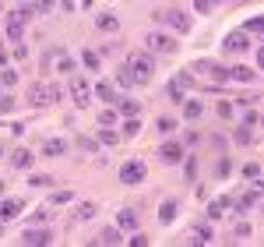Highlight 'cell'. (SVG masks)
Listing matches in <instances>:
<instances>
[{"label":"cell","instance_id":"obj_50","mask_svg":"<svg viewBox=\"0 0 264 247\" xmlns=\"http://www.w3.org/2000/svg\"><path fill=\"white\" fill-rule=\"evenodd\" d=\"M131 244H134V247H144V244H148V237H141V233H137V230H134V237H131Z\"/></svg>","mask_w":264,"mask_h":247},{"label":"cell","instance_id":"obj_40","mask_svg":"<svg viewBox=\"0 0 264 247\" xmlns=\"http://www.w3.org/2000/svg\"><path fill=\"white\" fill-rule=\"evenodd\" d=\"M215 113H218L222 120H233V102H225V99H222V102L215 106Z\"/></svg>","mask_w":264,"mask_h":247},{"label":"cell","instance_id":"obj_18","mask_svg":"<svg viewBox=\"0 0 264 247\" xmlns=\"http://www.w3.org/2000/svg\"><path fill=\"white\" fill-rule=\"evenodd\" d=\"M64 152H67V142H64V138H50V142H43V156L57 159V156H64Z\"/></svg>","mask_w":264,"mask_h":247},{"label":"cell","instance_id":"obj_53","mask_svg":"<svg viewBox=\"0 0 264 247\" xmlns=\"http://www.w3.org/2000/svg\"><path fill=\"white\" fill-rule=\"evenodd\" d=\"M257 67L264 71V46H257Z\"/></svg>","mask_w":264,"mask_h":247},{"label":"cell","instance_id":"obj_16","mask_svg":"<svg viewBox=\"0 0 264 247\" xmlns=\"http://www.w3.org/2000/svg\"><path fill=\"white\" fill-rule=\"evenodd\" d=\"M95 25H99V32H109V36L120 32V21H117V14H109V11H102V14L95 18Z\"/></svg>","mask_w":264,"mask_h":247},{"label":"cell","instance_id":"obj_8","mask_svg":"<svg viewBox=\"0 0 264 247\" xmlns=\"http://www.w3.org/2000/svg\"><path fill=\"white\" fill-rule=\"evenodd\" d=\"M183 156H187V145H180V142H162L159 145V159L166 166H180Z\"/></svg>","mask_w":264,"mask_h":247},{"label":"cell","instance_id":"obj_6","mask_svg":"<svg viewBox=\"0 0 264 247\" xmlns=\"http://www.w3.org/2000/svg\"><path fill=\"white\" fill-rule=\"evenodd\" d=\"M92 95H95V88H92V85L74 71V75H70V99H74V106H81V110H85V106L92 102Z\"/></svg>","mask_w":264,"mask_h":247},{"label":"cell","instance_id":"obj_19","mask_svg":"<svg viewBox=\"0 0 264 247\" xmlns=\"http://www.w3.org/2000/svg\"><path fill=\"white\" fill-rule=\"evenodd\" d=\"M32 163H35V156H32L28 149H18V152L11 156V166H14V169H32Z\"/></svg>","mask_w":264,"mask_h":247},{"label":"cell","instance_id":"obj_35","mask_svg":"<svg viewBox=\"0 0 264 247\" xmlns=\"http://www.w3.org/2000/svg\"><path fill=\"white\" fill-rule=\"evenodd\" d=\"M92 216H95V205H92V201H85V205L74 212V223H85V219H92Z\"/></svg>","mask_w":264,"mask_h":247},{"label":"cell","instance_id":"obj_21","mask_svg":"<svg viewBox=\"0 0 264 247\" xmlns=\"http://www.w3.org/2000/svg\"><path fill=\"white\" fill-rule=\"evenodd\" d=\"M233 142H236V145H254V127L240 124V127L233 131Z\"/></svg>","mask_w":264,"mask_h":247},{"label":"cell","instance_id":"obj_42","mask_svg":"<svg viewBox=\"0 0 264 247\" xmlns=\"http://www.w3.org/2000/svg\"><path fill=\"white\" fill-rule=\"evenodd\" d=\"M215 4H218V0H194V11H198V14H211Z\"/></svg>","mask_w":264,"mask_h":247},{"label":"cell","instance_id":"obj_33","mask_svg":"<svg viewBox=\"0 0 264 247\" xmlns=\"http://www.w3.org/2000/svg\"><path fill=\"white\" fill-rule=\"evenodd\" d=\"M137 131H141V120H137V117H127V120H124V127H120V134H124V138H134Z\"/></svg>","mask_w":264,"mask_h":247},{"label":"cell","instance_id":"obj_9","mask_svg":"<svg viewBox=\"0 0 264 247\" xmlns=\"http://www.w3.org/2000/svg\"><path fill=\"white\" fill-rule=\"evenodd\" d=\"M144 163L141 159H127V163L120 166V184H127V187H134V184H141L144 180Z\"/></svg>","mask_w":264,"mask_h":247},{"label":"cell","instance_id":"obj_32","mask_svg":"<svg viewBox=\"0 0 264 247\" xmlns=\"http://www.w3.org/2000/svg\"><path fill=\"white\" fill-rule=\"evenodd\" d=\"M0 85H4V88H14V85H18V71H14V67H0Z\"/></svg>","mask_w":264,"mask_h":247},{"label":"cell","instance_id":"obj_2","mask_svg":"<svg viewBox=\"0 0 264 247\" xmlns=\"http://www.w3.org/2000/svg\"><path fill=\"white\" fill-rule=\"evenodd\" d=\"M124 67L131 71V78L137 85H148L152 82V75H155V53H141V50H134V53H127V60H124Z\"/></svg>","mask_w":264,"mask_h":247},{"label":"cell","instance_id":"obj_44","mask_svg":"<svg viewBox=\"0 0 264 247\" xmlns=\"http://www.w3.org/2000/svg\"><path fill=\"white\" fill-rule=\"evenodd\" d=\"M28 57V46H25V39L21 43H14V60H25Z\"/></svg>","mask_w":264,"mask_h":247},{"label":"cell","instance_id":"obj_3","mask_svg":"<svg viewBox=\"0 0 264 247\" xmlns=\"http://www.w3.org/2000/svg\"><path fill=\"white\" fill-rule=\"evenodd\" d=\"M144 50H148V53H159V57H173V53L180 50V43L173 39V32H159V28H155V32L144 36Z\"/></svg>","mask_w":264,"mask_h":247},{"label":"cell","instance_id":"obj_34","mask_svg":"<svg viewBox=\"0 0 264 247\" xmlns=\"http://www.w3.org/2000/svg\"><path fill=\"white\" fill-rule=\"evenodd\" d=\"M155 127H159V134H173V131H176V120H173V117H159Z\"/></svg>","mask_w":264,"mask_h":247},{"label":"cell","instance_id":"obj_28","mask_svg":"<svg viewBox=\"0 0 264 247\" xmlns=\"http://www.w3.org/2000/svg\"><path fill=\"white\" fill-rule=\"evenodd\" d=\"M81 64H85V71H99V53L95 50H81Z\"/></svg>","mask_w":264,"mask_h":247},{"label":"cell","instance_id":"obj_27","mask_svg":"<svg viewBox=\"0 0 264 247\" xmlns=\"http://www.w3.org/2000/svg\"><path fill=\"white\" fill-rule=\"evenodd\" d=\"M117 110H120L124 117H137V113H141V102H137V99H120Z\"/></svg>","mask_w":264,"mask_h":247},{"label":"cell","instance_id":"obj_5","mask_svg":"<svg viewBox=\"0 0 264 247\" xmlns=\"http://www.w3.org/2000/svg\"><path fill=\"white\" fill-rule=\"evenodd\" d=\"M159 21H162L169 32H176V36H187V32H191V14H187V11H173V7H169V11H162Z\"/></svg>","mask_w":264,"mask_h":247},{"label":"cell","instance_id":"obj_15","mask_svg":"<svg viewBox=\"0 0 264 247\" xmlns=\"http://www.w3.org/2000/svg\"><path fill=\"white\" fill-rule=\"evenodd\" d=\"M117 226H120V230H127V233H134V230L141 226V219H137V212H134V208H120Z\"/></svg>","mask_w":264,"mask_h":247},{"label":"cell","instance_id":"obj_37","mask_svg":"<svg viewBox=\"0 0 264 247\" xmlns=\"http://www.w3.org/2000/svg\"><path fill=\"white\" fill-rule=\"evenodd\" d=\"M28 184H32V187H50V184H53V177H50V173H32V177H28Z\"/></svg>","mask_w":264,"mask_h":247},{"label":"cell","instance_id":"obj_43","mask_svg":"<svg viewBox=\"0 0 264 247\" xmlns=\"http://www.w3.org/2000/svg\"><path fill=\"white\" fill-rule=\"evenodd\" d=\"M229 169H233V159L225 156V159H218V166H215V173L218 177H229Z\"/></svg>","mask_w":264,"mask_h":247},{"label":"cell","instance_id":"obj_11","mask_svg":"<svg viewBox=\"0 0 264 247\" xmlns=\"http://www.w3.org/2000/svg\"><path fill=\"white\" fill-rule=\"evenodd\" d=\"M21 208H25V201H18V198H0V223L18 219V216H21Z\"/></svg>","mask_w":264,"mask_h":247},{"label":"cell","instance_id":"obj_13","mask_svg":"<svg viewBox=\"0 0 264 247\" xmlns=\"http://www.w3.org/2000/svg\"><path fill=\"white\" fill-rule=\"evenodd\" d=\"M21 244H53V230H25L21 233Z\"/></svg>","mask_w":264,"mask_h":247},{"label":"cell","instance_id":"obj_4","mask_svg":"<svg viewBox=\"0 0 264 247\" xmlns=\"http://www.w3.org/2000/svg\"><path fill=\"white\" fill-rule=\"evenodd\" d=\"M191 71H194V78H208V85H225L229 82V67H222V64H215V60H198V64H191Z\"/></svg>","mask_w":264,"mask_h":247},{"label":"cell","instance_id":"obj_41","mask_svg":"<svg viewBox=\"0 0 264 247\" xmlns=\"http://www.w3.org/2000/svg\"><path fill=\"white\" fill-rule=\"evenodd\" d=\"M70 201H74V194H70V191H60V194H53V198H50V205H70Z\"/></svg>","mask_w":264,"mask_h":247},{"label":"cell","instance_id":"obj_51","mask_svg":"<svg viewBox=\"0 0 264 247\" xmlns=\"http://www.w3.org/2000/svg\"><path fill=\"white\" fill-rule=\"evenodd\" d=\"M57 7V0H39V11H53Z\"/></svg>","mask_w":264,"mask_h":247},{"label":"cell","instance_id":"obj_48","mask_svg":"<svg viewBox=\"0 0 264 247\" xmlns=\"http://www.w3.org/2000/svg\"><path fill=\"white\" fill-rule=\"evenodd\" d=\"M243 124H247V127H254V124H261V117H257V113H254V110H250V113H247V117H243Z\"/></svg>","mask_w":264,"mask_h":247},{"label":"cell","instance_id":"obj_26","mask_svg":"<svg viewBox=\"0 0 264 247\" xmlns=\"http://www.w3.org/2000/svg\"><path fill=\"white\" fill-rule=\"evenodd\" d=\"M124 237H120V226H109V230H102L99 237H95V244H120Z\"/></svg>","mask_w":264,"mask_h":247},{"label":"cell","instance_id":"obj_17","mask_svg":"<svg viewBox=\"0 0 264 247\" xmlns=\"http://www.w3.org/2000/svg\"><path fill=\"white\" fill-rule=\"evenodd\" d=\"M57 71H60V75H74V71H78V60H74L67 50H57Z\"/></svg>","mask_w":264,"mask_h":247},{"label":"cell","instance_id":"obj_20","mask_svg":"<svg viewBox=\"0 0 264 247\" xmlns=\"http://www.w3.org/2000/svg\"><path fill=\"white\" fill-rule=\"evenodd\" d=\"M201 113H204L201 99H183V117L187 120H201Z\"/></svg>","mask_w":264,"mask_h":247},{"label":"cell","instance_id":"obj_12","mask_svg":"<svg viewBox=\"0 0 264 247\" xmlns=\"http://www.w3.org/2000/svg\"><path fill=\"white\" fill-rule=\"evenodd\" d=\"M92 88H95V95H99L106 106H117V102H120V92L113 88V82H99V85H92Z\"/></svg>","mask_w":264,"mask_h":247},{"label":"cell","instance_id":"obj_30","mask_svg":"<svg viewBox=\"0 0 264 247\" xmlns=\"http://www.w3.org/2000/svg\"><path fill=\"white\" fill-rule=\"evenodd\" d=\"M254 205H257V191H250V194H243V198H240V201H236V212H240V216H243V212H250V208H254Z\"/></svg>","mask_w":264,"mask_h":247},{"label":"cell","instance_id":"obj_46","mask_svg":"<svg viewBox=\"0 0 264 247\" xmlns=\"http://www.w3.org/2000/svg\"><path fill=\"white\" fill-rule=\"evenodd\" d=\"M78 145H81L85 152H95V149H99V142H95V138H78Z\"/></svg>","mask_w":264,"mask_h":247},{"label":"cell","instance_id":"obj_25","mask_svg":"<svg viewBox=\"0 0 264 247\" xmlns=\"http://www.w3.org/2000/svg\"><path fill=\"white\" fill-rule=\"evenodd\" d=\"M229 205H233L229 198H218V201H211V205H208V219H222Z\"/></svg>","mask_w":264,"mask_h":247},{"label":"cell","instance_id":"obj_49","mask_svg":"<svg viewBox=\"0 0 264 247\" xmlns=\"http://www.w3.org/2000/svg\"><path fill=\"white\" fill-rule=\"evenodd\" d=\"M243 173H247V177H257V173H261V166H257V163H247V166H243Z\"/></svg>","mask_w":264,"mask_h":247},{"label":"cell","instance_id":"obj_24","mask_svg":"<svg viewBox=\"0 0 264 247\" xmlns=\"http://www.w3.org/2000/svg\"><path fill=\"white\" fill-rule=\"evenodd\" d=\"M176 208H180V205H176L173 198L162 201V208H159V223H173V219H176Z\"/></svg>","mask_w":264,"mask_h":247},{"label":"cell","instance_id":"obj_31","mask_svg":"<svg viewBox=\"0 0 264 247\" xmlns=\"http://www.w3.org/2000/svg\"><path fill=\"white\" fill-rule=\"evenodd\" d=\"M243 28H247V36H257V39H264V14H261V18H250Z\"/></svg>","mask_w":264,"mask_h":247},{"label":"cell","instance_id":"obj_52","mask_svg":"<svg viewBox=\"0 0 264 247\" xmlns=\"http://www.w3.org/2000/svg\"><path fill=\"white\" fill-rule=\"evenodd\" d=\"M0 67H7V46L0 43Z\"/></svg>","mask_w":264,"mask_h":247},{"label":"cell","instance_id":"obj_1","mask_svg":"<svg viewBox=\"0 0 264 247\" xmlns=\"http://www.w3.org/2000/svg\"><path fill=\"white\" fill-rule=\"evenodd\" d=\"M64 99V88L57 82H32L28 85V106L32 110H46V106H57Z\"/></svg>","mask_w":264,"mask_h":247},{"label":"cell","instance_id":"obj_39","mask_svg":"<svg viewBox=\"0 0 264 247\" xmlns=\"http://www.w3.org/2000/svg\"><path fill=\"white\" fill-rule=\"evenodd\" d=\"M183 169H187V180L198 177V156H183Z\"/></svg>","mask_w":264,"mask_h":247},{"label":"cell","instance_id":"obj_45","mask_svg":"<svg viewBox=\"0 0 264 247\" xmlns=\"http://www.w3.org/2000/svg\"><path fill=\"white\" fill-rule=\"evenodd\" d=\"M50 71H53V50L43 53V75H50Z\"/></svg>","mask_w":264,"mask_h":247},{"label":"cell","instance_id":"obj_22","mask_svg":"<svg viewBox=\"0 0 264 247\" xmlns=\"http://www.w3.org/2000/svg\"><path fill=\"white\" fill-rule=\"evenodd\" d=\"M166 99H169V102H183V99H187V95H183V85L176 82V78L166 82Z\"/></svg>","mask_w":264,"mask_h":247},{"label":"cell","instance_id":"obj_47","mask_svg":"<svg viewBox=\"0 0 264 247\" xmlns=\"http://www.w3.org/2000/svg\"><path fill=\"white\" fill-rule=\"evenodd\" d=\"M11 110H14V99L4 95V99H0V113H11Z\"/></svg>","mask_w":264,"mask_h":247},{"label":"cell","instance_id":"obj_23","mask_svg":"<svg viewBox=\"0 0 264 247\" xmlns=\"http://www.w3.org/2000/svg\"><path fill=\"white\" fill-rule=\"evenodd\" d=\"M99 124H102V127H113V124H120V110H117V106H106V110L99 113Z\"/></svg>","mask_w":264,"mask_h":247},{"label":"cell","instance_id":"obj_55","mask_svg":"<svg viewBox=\"0 0 264 247\" xmlns=\"http://www.w3.org/2000/svg\"><path fill=\"white\" fill-rule=\"evenodd\" d=\"M0 14H4V4H0Z\"/></svg>","mask_w":264,"mask_h":247},{"label":"cell","instance_id":"obj_36","mask_svg":"<svg viewBox=\"0 0 264 247\" xmlns=\"http://www.w3.org/2000/svg\"><path fill=\"white\" fill-rule=\"evenodd\" d=\"M14 14H18V18H21V21L28 25V21L35 18V7H32V4H21V7H14Z\"/></svg>","mask_w":264,"mask_h":247},{"label":"cell","instance_id":"obj_10","mask_svg":"<svg viewBox=\"0 0 264 247\" xmlns=\"http://www.w3.org/2000/svg\"><path fill=\"white\" fill-rule=\"evenodd\" d=\"M4 32H7L11 43H21V39H25V21L11 11V14H4Z\"/></svg>","mask_w":264,"mask_h":247},{"label":"cell","instance_id":"obj_54","mask_svg":"<svg viewBox=\"0 0 264 247\" xmlns=\"http://www.w3.org/2000/svg\"><path fill=\"white\" fill-rule=\"evenodd\" d=\"M0 198H4V180H0Z\"/></svg>","mask_w":264,"mask_h":247},{"label":"cell","instance_id":"obj_14","mask_svg":"<svg viewBox=\"0 0 264 247\" xmlns=\"http://www.w3.org/2000/svg\"><path fill=\"white\" fill-rule=\"evenodd\" d=\"M254 78H257V75H254V67H247V64H233V67H229V82L250 85Z\"/></svg>","mask_w":264,"mask_h":247},{"label":"cell","instance_id":"obj_7","mask_svg":"<svg viewBox=\"0 0 264 247\" xmlns=\"http://www.w3.org/2000/svg\"><path fill=\"white\" fill-rule=\"evenodd\" d=\"M222 50H225V53H233V57L247 53V50H250V39H247V28H236V32H229V36L222 39Z\"/></svg>","mask_w":264,"mask_h":247},{"label":"cell","instance_id":"obj_38","mask_svg":"<svg viewBox=\"0 0 264 247\" xmlns=\"http://www.w3.org/2000/svg\"><path fill=\"white\" fill-rule=\"evenodd\" d=\"M117 82L124 85V88H134V85H137V82H134V78H131V71H127V67H124V64H120V67H117Z\"/></svg>","mask_w":264,"mask_h":247},{"label":"cell","instance_id":"obj_29","mask_svg":"<svg viewBox=\"0 0 264 247\" xmlns=\"http://www.w3.org/2000/svg\"><path fill=\"white\" fill-rule=\"evenodd\" d=\"M117 142H120V131L117 127H102L99 131V145H117Z\"/></svg>","mask_w":264,"mask_h":247},{"label":"cell","instance_id":"obj_56","mask_svg":"<svg viewBox=\"0 0 264 247\" xmlns=\"http://www.w3.org/2000/svg\"><path fill=\"white\" fill-rule=\"evenodd\" d=\"M0 156H4V145H0Z\"/></svg>","mask_w":264,"mask_h":247}]
</instances>
